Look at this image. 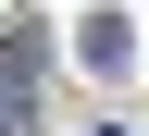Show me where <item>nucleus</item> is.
I'll return each mask as SVG.
<instances>
[{
	"label": "nucleus",
	"mask_w": 149,
	"mask_h": 136,
	"mask_svg": "<svg viewBox=\"0 0 149 136\" xmlns=\"http://www.w3.org/2000/svg\"><path fill=\"white\" fill-rule=\"evenodd\" d=\"M74 50H87L100 74H124V62H137V25H124V12H87V37H74Z\"/></svg>",
	"instance_id": "1"
}]
</instances>
